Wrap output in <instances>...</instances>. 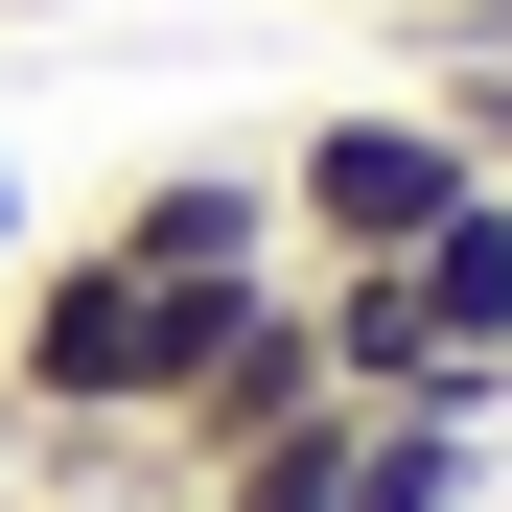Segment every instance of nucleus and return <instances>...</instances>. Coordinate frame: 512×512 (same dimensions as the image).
Masks as SVG:
<instances>
[{
    "label": "nucleus",
    "mask_w": 512,
    "mask_h": 512,
    "mask_svg": "<svg viewBox=\"0 0 512 512\" xmlns=\"http://www.w3.org/2000/svg\"><path fill=\"white\" fill-rule=\"evenodd\" d=\"M303 326H326V396H466V419H512V210L466 187L419 256L303 280Z\"/></svg>",
    "instance_id": "nucleus-1"
},
{
    "label": "nucleus",
    "mask_w": 512,
    "mask_h": 512,
    "mask_svg": "<svg viewBox=\"0 0 512 512\" xmlns=\"http://www.w3.org/2000/svg\"><path fill=\"white\" fill-rule=\"evenodd\" d=\"M256 163H280V256H303V280H350V256H419V233L466 210L443 94H326V117H280Z\"/></svg>",
    "instance_id": "nucleus-2"
},
{
    "label": "nucleus",
    "mask_w": 512,
    "mask_h": 512,
    "mask_svg": "<svg viewBox=\"0 0 512 512\" xmlns=\"http://www.w3.org/2000/svg\"><path fill=\"white\" fill-rule=\"evenodd\" d=\"M94 233L140 256V280H303V256H280V163H256V140H187V163H140Z\"/></svg>",
    "instance_id": "nucleus-3"
},
{
    "label": "nucleus",
    "mask_w": 512,
    "mask_h": 512,
    "mask_svg": "<svg viewBox=\"0 0 512 512\" xmlns=\"http://www.w3.org/2000/svg\"><path fill=\"white\" fill-rule=\"evenodd\" d=\"M350 512H489V419L466 396H350Z\"/></svg>",
    "instance_id": "nucleus-4"
},
{
    "label": "nucleus",
    "mask_w": 512,
    "mask_h": 512,
    "mask_svg": "<svg viewBox=\"0 0 512 512\" xmlns=\"http://www.w3.org/2000/svg\"><path fill=\"white\" fill-rule=\"evenodd\" d=\"M187 512H350V396H326V419H256Z\"/></svg>",
    "instance_id": "nucleus-5"
},
{
    "label": "nucleus",
    "mask_w": 512,
    "mask_h": 512,
    "mask_svg": "<svg viewBox=\"0 0 512 512\" xmlns=\"http://www.w3.org/2000/svg\"><path fill=\"white\" fill-rule=\"evenodd\" d=\"M396 94H443V140H466V187L512 210V70H396Z\"/></svg>",
    "instance_id": "nucleus-6"
},
{
    "label": "nucleus",
    "mask_w": 512,
    "mask_h": 512,
    "mask_svg": "<svg viewBox=\"0 0 512 512\" xmlns=\"http://www.w3.org/2000/svg\"><path fill=\"white\" fill-rule=\"evenodd\" d=\"M24 256H47V210H24V163H0V280H24Z\"/></svg>",
    "instance_id": "nucleus-7"
},
{
    "label": "nucleus",
    "mask_w": 512,
    "mask_h": 512,
    "mask_svg": "<svg viewBox=\"0 0 512 512\" xmlns=\"http://www.w3.org/2000/svg\"><path fill=\"white\" fill-rule=\"evenodd\" d=\"M0 24H94V0H0Z\"/></svg>",
    "instance_id": "nucleus-8"
},
{
    "label": "nucleus",
    "mask_w": 512,
    "mask_h": 512,
    "mask_svg": "<svg viewBox=\"0 0 512 512\" xmlns=\"http://www.w3.org/2000/svg\"><path fill=\"white\" fill-rule=\"evenodd\" d=\"M0 512H47V489H0Z\"/></svg>",
    "instance_id": "nucleus-9"
}]
</instances>
